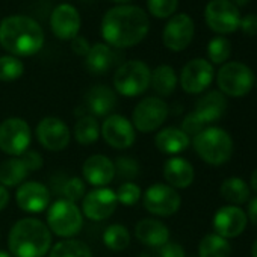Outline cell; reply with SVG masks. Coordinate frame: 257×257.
<instances>
[{
    "label": "cell",
    "instance_id": "obj_44",
    "mask_svg": "<svg viewBox=\"0 0 257 257\" xmlns=\"http://www.w3.org/2000/svg\"><path fill=\"white\" fill-rule=\"evenodd\" d=\"M89 49H91V46H89V43H88L86 38L77 35L76 38L71 40V50H73L77 56H86L88 52H89Z\"/></svg>",
    "mask_w": 257,
    "mask_h": 257
},
{
    "label": "cell",
    "instance_id": "obj_18",
    "mask_svg": "<svg viewBox=\"0 0 257 257\" xmlns=\"http://www.w3.org/2000/svg\"><path fill=\"white\" fill-rule=\"evenodd\" d=\"M50 29L59 40L71 41L80 31V14L70 4L58 5L50 16Z\"/></svg>",
    "mask_w": 257,
    "mask_h": 257
},
{
    "label": "cell",
    "instance_id": "obj_46",
    "mask_svg": "<svg viewBox=\"0 0 257 257\" xmlns=\"http://www.w3.org/2000/svg\"><path fill=\"white\" fill-rule=\"evenodd\" d=\"M10 200H11V195H10L8 188L0 185V212H2L10 204Z\"/></svg>",
    "mask_w": 257,
    "mask_h": 257
},
{
    "label": "cell",
    "instance_id": "obj_16",
    "mask_svg": "<svg viewBox=\"0 0 257 257\" xmlns=\"http://www.w3.org/2000/svg\"><path fill=\"white\" fill-rule=\"evenodd\" d=\"M213 80V65L201 58L189 61L180 73V85L188 94H200Z\"/></svg>",
    "mask_w": 257,
    "mask_h": 257
},
{
    "label": "cell",
    "instance_id": "obj_52",
    "mask_svg": "<svg viewBox=\"0 0 257 257\" xmlns=\"http://www.w3.org/2000/svg\"><path fill=\"white\" fill-rule=\"evenodd\" d=\"M255 86H257V82H255Z\"/></svg>",
    "mask_w": 257,
    "mask_h": 257
},
{
    "label": "cell",
    "instance_id": "obj_27",
    "mask_svg": "<svg viewBox=\"0 0 257 257\" xmlns=\"http://www.w3.org/2000/svg\"><path fill=\"white\" fill-rule=\"evenodd\" d=\"M28 176L29 171L20 158H10L0 164V185L5 188L20 186Z\"/></svg>",
    "mask_w": 257,
    "mask_h": 257
},
{
    "label": "cell",
    "instance_id": "obj_47",
    "mask_svg": "<svg viewBox=\"0 0 257 257\" xmlns=\"http://www.w3.org/2000/svg\"><path fill=\"white\" fill-rule=\"evenodd\" d=\"M249 183H251V188H252V191H254V192L257 194V168H255V170L252 171Z\"/></svg>",
    "mask_w": 257,
    "mask_h": 257
},
{
    "label": "cell",
    "instance_id": "obj_48",
    "mask_svg": "<svg viewBox=\"0 0 257 257\" xmlns=\"http://www.w3.org/2000/svg\"><path fill=\"white\" fill-rule=\"evenodd\" d=\"M231 2L236 5V7H243V5H246L249 0H231Z\"/></svg>",
    "mask_w": 257,
    "mask_h": 257
},
{
    "label": "cell",
    "instance_id": "obj_6",
    "mask_svg": "<svg viewBox=\"0 0 257 257\" xmlns=\"http://www.w3.org/2000/svg\"><path fill=\"white\" fill-rule=\"evenodd\" d=\"M152 70L143 61H127L113 74V88L124 97H138L150 86Z\"/></svg>",
    "mask_w": 257,
    "mask_h": 257
},
{
    "label": "cell",
    "instance_id": "obj_38",
    "mask_svg": "<svg viewBox=\"0 0 257 257\" xmlns=\"http://www.w3.org/2000/svg\"><path fill=\"white\" fill-rule=\"evenodd\" d=\"M115 165V176L121 177V179H135L140 176V164L137 159L134 158H128V156H121L116 159V162L113 164Z\"/></svg>",
    "mask_w": 257,
    "mask_h": 257
},
{
    "label": "cell",
    "instance_id": "obj_37",
    "mask_svg": "<svg viewBox=\"0 0 257 257\" xmlns=\"http://www.w3.org/2000/svg\"><path fill=\"white\" fill-rule=\"evenodd\" d=\"M61 192L64 195L65 200L68 201H79L85 197L86 194V185H85V180L80 179V177H70L67 179L62 186H61Z\"/></svg>",
    "mask_w": 257,
    "mask_h": 257
},
{
    "label": "cell",
    "instance_id": "obj_49",
    "mask_svg": "<svg viewBox=\"0 0 257 257\" xmlns=\"http://www.w3.org/2000/svg\"><path fill=\"white\" fill-rule=\"evenodd\" d=\"M251 257H257V239L254 240V243L251 246Z\"/></svg>",
    "mask_w": 257,
    "mask_h": 257
},
{
    "label": "cell",
    "instance_id": "obj_39",
    "mask_svg": "<svg viewBox=\"0 0 257 257\" xmlns=\"http://www.w3.org/2000/svg\"><path fill=\"white\" fill-rule=\"evenodd\" d=\"M179 7V0H147V8L156 19H170Z\"/></svg>",
    "mask_w": 257,
    "mask_h": 257
},
{
    "label": "cell",
    "instance_id": "obj_35",
    "mask_svg": "<svg viewBox=\"0 0 257 257\" xmlns=\"http://www.w3.org/2000/svg\"><path fill=\"white\" fill-rule=\"evenodd\" d=\"M231 53V44L224 37H215L209 41L207 46V56L210 64H224Z\"/></svg>",
    "mask_w": 257,
    "mask_h": 257
},
{
    "label": "cell",
    "instance_id": "obj_19",
    "mask_svg": "<svg viewBox=\"0 0 257 257\" xmlns=\"http://www.w3.org/2000/svg\"><path fill=\"white\" fill-rule=\"evenodd\" d=\"M212 224H213V230L216 234L225 239H231L243 233L248 224V216L239 206L228 204V206L221 207L215 213Z\"/></svg>",
    "mask_w": 257,
    "mask_h": 257
},
{
    "label": "cell",
    "instance_id": "obj_7",
    "mask_svg": "<svg viewBox=\"0 0 257 257\" xmlns=\"http://www.w3.org/2000/svg\"><path fill=\"white\" fill-rule=\"evenodd\" d=\"M32 132L28 121L19 116L0 122V150L11 158H20L29 150Z\"/></svg>",
    "mask_w": 257,
    "mask_h": 257
},
{
    "label": "cell",
    "instance_id": "obj_10",
    "mask_svg": "<svg viewBox=\"0 0 257 257\" xmlns=\"http://www.w3.org/2000/svg\"><path fill=\"white\" fill-rule=\"evenodd\" d=\"M143 203L147 212L156 216H171L174 215L182 204L180 194L177 189L171 188L167 183H155L147 188L143 194Z\"/></svg>",
    "mask_w": 257,
    "mask_h": 257
},
{
    "label": "cell",
    "instance_id": "obj_2",
    "mask_svg": "<svg viewBox=\"0 0 257 257\" xmlns=\"http://www.w3.org/2000/svg\"><path fill=\"white\" fill-rule=\"evenodd\" d=\"M0 46L13 56H34L44 46V32L28 16H10L0 22Z\"/></svg>",
    "mask_w": 257,
    "mask_h": 257
},
{
    "label": "cell",
    "instance_id": "obj_22",
    "mask_svg": "<svg viewBox=\"0 0 257 257\" xmlns=\"http://www.w3.org/2000/svg\"><path fill=\"white\" fill-rule=\"evenodd\" d=\"M135 236L143 245L161 248L170 240V228L159 219L144 218L137 222Z\"/></svg>",
    "mask_w": 257,
    "mask_h": 257
},
{
    "label": "cell",
    "instance_id": "obj_21",
    "mask_svg": "<svg viewBox=\"0 0 257 257\" xmlns=\"http://www.w3.org/2000/svg\"><path fill=\"white\" fill-rule=\"evenodd\" d=\"M85 109L95 118L109 116L116 106V94L106 85H94L85 94Z\"/></svg>",
    "mask_w": 257,
    "mask_h": 257
},
{
    "label": "cell",
    "instance_id": "obj_43",
    "mask_svg": "<svg viewBox=\"0 0 257 257\" xmlns=\"http://www.w3.org/2000/svg\"><path fill=\"white\" fill-rule=\"evenodd\" d=\"M239 28L243 31L245 35H257V14H246L243 19H240Z\"/></svg>",
    "mask_w": 257,
    "mask_h": 257
},
{
    "label": "cell",
    "instance_id": "obj_25",
    "mask_svg": "<svg viewBox=\"0 0 257 257\" xmlns=\"http://www.w3.org/2000/svg\"><path fill=\"white\" fill-rule=\"evenodd\" d=\"M191 144L189 137L179 127H165L155 137V146L165 155H179Z\"/></svg>",
    "mask_w": 257,
    "mask_h": 257
},
{
    "label": "cell",
    "instance_id": "obj_12",
    "mask_svg": "<svg viewBox=\"0 0 257 257\" xmlns=\"http://www.w3.org/2000/svg\"><path fill=\"white\" fill-rule=\"evenodd\" d=\"M100 135L112 149L116 150L131 149L137 141L134 124L119 113H110L104 118L100 127Z\"/></svg>",
    "mask_w": 257,
    "mask_h": 257
},
{
    "label": "cell",
    "instance_id": "obj_50",
    "mask_svg": "<svg viewBox=\"0 0 257 257\" xmlns=\"http://www.w3.org/2000/svg\"><path fill=\"white\" fill-rule=\"evenodd\" d=\"M110 2H115V4H121V5H125L128 2H132V0H110Z\"/></svg>",
    "mask_w": 257,
    "mask_h": 257
},
{
    "label": "cell",
    "instance_id": "obj_20",
    "mask_svg": "<svg viewBox=\"0 0 257 257\" xmlns=\"http://www.w3.org/2000/svg\"><path fill=\"white\" fill-rule=\"evenodd\" d=\"M83 180L95 188L107 186L115 177V165L104 155H92L82 165Z\"/></svg>",
    "mask_w": 257,
    "mask_h": 257
},
{
    "label": "cell",
    "instance_id": "obj_24",
    "mask_svg": "<svg viewBox=\"0 0 257 257\" xmlns=\"http://www.w3.org/2000/svg\"><path fill=\"white\" fill-rule=\"evenodd\" d=\"M227 109L225 95L219 91H209L207 94L201 95L195 103V113L204 121V124L213 122L219 119Z\"/></svg>",
    "mask_w": 257,
    "mask_h": 257
},
{
    "label": "cell",
    "instance_id": "obj_13",
    "mask_svg": "<svg viewBox=\"0 0 257 257\" xmlns=\"http://www.w3.org/2000/svg\"><path fill=\"white\" fill-rule=\"evenodd\" d=\"M37 140L46 150L62 152L71 141L70 127L58 116H46L37 125Z\"/></svg>",
    "mask_w": 257,
    "mask_h": 257
},
{
    "label": "cell",
    "instance_id": "obj_29",
    "mask_svg": "<svg viewBox=\"0 0 257 257\" xmlns=\"http://www.w3.org/2000/svg\"><path fill=\"white\" fill-rule=\"evenodd\" d=\"M150 85L156 94L161 97H168L174 92L177 86V74L173 67L170 65H159L152 71Z\"/></svg>",
    "mask_w": 257,
    "mask_h": 257
},
{
    "label": "cell",
    "instance_id": "obj_30",
    "mask_svg": "<svg viewBox=\"0 0 257 257\" xmlns=\"http://www.w3.org/2000/svg\"><path fill=\"white\" fill-rule=\"evenodd\" d=\"M230 254L231 245L228 239L216 233H209L200 240L198 257H230Z\"/></svg>",
    "mask_w": 257,
    "mask_h": 257
},
{
    "label": "cell",
    "instance_id": "obj_36",
    "mask_svg": "<svg viewBox=\"0 0 257 257\" xmlns=\"http://www.w3.org/2000/svg\"><path fill=\"white\" fill-rule=\"evenodd\" d=\"M116 194V200L119 204H124V206H135L141 198H143V191L141 188L134 183V182H125V183H121L118 186V189L115 191Z\"/></svg>",
    "mask_w": 257,
    "mask_h": 257
},
{
    "label": "cell",
    "instance_id": "obj_4",
    "mask_svg": "<svg viewBox=\"0 0 257 257\" xmlns=\"http://www.w3.org/2000/svg\"><path fill=\"white\" fill-rule=\"evenodd\" d=\"M194 150L209 165L219 167L230 161L233 155V140L221 127H206L194 137Z\"/></svg>",
    "mask_w": 257,
    "mask_h": 257
},
{
    "label": "cell",
    "instance_id": "obj_11",
    "mask_svg": "<svg viewBox=\"0 0 257 257\" xmlns=\"http://www.w3.org/2000/svg\"><path fill=\"white\" fill-rule=\"evenodd\" d=\"M207 26L216 34H233L240 25V14L231 0H210L204 10Z\"/></svg>",
    "mask_w": 257,
    "mask_h": 257
},
{
    "label": "cell",
    "instance_id": "obj_41",
    "mask_svg": "<svg viewBox=\"0 0 257 257\" xmlns=\"http://www.w3.org/2000/svg\"><path fill=\"white\" fill-rule=\"evenodd\" d=\"M20 159H22L23 164L26 165V168H28L29 173H34V171L43 168V156H41L38 152L28 150L26 153H23V155L20 156Z\"/></svg>",
    "mask_w": 257,
    "mask_h": 257
},
{
    "label": "cell",
    "instance_id": "obj_33",
    "mask_svg": "<svg viewBox=\"0 0 257 257\" xmlns=\"http://www.w3.org/2000/svg\"><path fill=\"white\" fill-rule=\"evenodd\" d=\"M131 231L122 224H112L103 233V243L112 251H122L131 245Z\"/></svg>",
    "mask_w": 257,
    "mask_h": 257
},
{
    "label": "cell",
    "instance_id": "obj_42",
    "mask_svg": "<svg viewBox=\"0 0 257 257\" xmlns=\"http://www.w3.org/2000/svg\"><path fill=\"white\" fill-rule=\"evenodd\" d=\"M161 257H186L185 248L177 242H167L161 246Z\"/></svg>",
    "mask_w": 257,
    "mask_h": 257
},
{
    "label": "cell",
    "instance_id": "obj_3",
    "mask_svg": "<svg viewBox=\"0 0 257 257\" xmlns=\"http://www.w3.org/2000/svg\"><path fill=\"white\" fill-rule=\"evenodd\" d=\"M8 246L14 257H44L52 248V231L37 218L19 219L10 231Z\"/></svg>",
    "mask_w": 257,
    "mask_h": 257
},
{
    "label": "cell",
    "instance_id": "obj_1",
    "mask_svg": "<svg viewBox=\"0 0 257 257\" xmlns=\"http://www.w3.org/2000/svg\"><path fill=\"white\" fill-rule=\"evenodd\" d=\"M147 13L134 5L110 8L101 20V37L106 44L116 49H128L140 44L149 34Z\"/></svg>",
    "mask_w": 257,
    "mask_h": 257
},
{
    "label": "cell",
    "instance_id": "obj_51",
    "mask_svg": "<svg viewBox=\"0 0 257 257\" xmlns=\"http://www.w3.org/2000/svg\"><path fill=\"white\" fill-rule=\"evenodd\" d=\"M0 257H13V255L8 251H0Z\"/></svg>",
    "mask_w": 257,
    "mask_h": 257
},
{
    "label": "cell",
    "instance_id": "obj_32",
    "mask_svg": "<svg viewBox=\"0 0 257 257\" xmlns=\"http://www.w3.org/2000/svg\"><path fill=\"white\" fill-rule=\"evenodd\" d=\"M47 257H92V251L79 239H64L50 248Z\"/></svg>",
    "mask_w": 257,
    "mask_h": 257
},
{
    "label": "cell",
    "instance_id": "obj_23",
    "mask_svg": "<svg viewBox=\"0 0 257 257\" xmlns=\"http://www.w3.org/2000/svg\"><path fill=\"white\" fill-rule=\"evenodd\" d=\"M164 177L167 185L174 189H185L189 188L195 179L194 167L183 158L174 156L170 158L164 165Z\"/></svg>",
    "mask_w": 257,
    "mask_h": 257
},
{
    "label": "cell",
    "instance_id": "obj_8",
    "mask_svg": "<svg viewBox=\"0 0 257 257\" xmlns=\"http://www.w3.org/2000/svg\"><path fill=\"white\" fill-rule=\"evenodd\" d=\"M252 70L242 62L224 64L216 76L219 92L228 97H243L254 86Z\"/></svg>",
    "mask_w": 257,
    "mask_h": 257
},
{
    "label": "cell",
    "instance_id": "obj_40",
    "mask_svg": "<svg viewBox=\"0 0 257 257\" xmlns=\"http://www.w3.org/2000/svg\"><path fill=\"white\" fill-rule=\"evenodd\" d=\"M207 124H204V121L195 113V112H191L185 116L183 122H182V131L188 135V137H197L200 132H203L206 128Z\"/></svg>",
    "mask_w": 257,
    "mask_h": 257
},
{
    "label": "cell",
    "instance_id": "obj_34",
    "mask_svg": "<svg viewBox=\"0 0 257 257\" xmlns=\"http://www.w3.org/2000/svg\"><path fill=\"white\" fill-rule=\"evenodd\" d=\"M25 73V64L13 56L5 55L0 56V82H14L20 79Z\"/></svg>",
    "mask_w": 257,
    "mask_h": 257
},
{
    "label": "cell",
    "instance_id": "obj_9",
    "mask_svg": "<svg viewBox=\"0 0 257 257\" xmlns=\"http://www.w3.org/2000/svg\"><path fill=\"white\" fill-rule=\"evenodd\" d=\"M170 107L159 97L143 98L132 112V124L143 134L155 132L165 122Z\"/></svg>",
    "mask_w": 257,
    "mask_h": 257
},
{
    "label": "cell",
    "instance_id": "obj_15",
    "mask_svg": "<svg viewBox=\"0 0 257 257\" xmlns=\"http://www.w3.org/2000/svg\"><path fill=\"white\" fill-rule=\"evenodd\" d=\"M195 26L188 14H177L168 20L164 28L162 41L167 49L173 52L185 50L194 38Z\"/></svg>",
    "mask_w": 257,
    "mask_h": 257
},
{
    "label": "cell",
    "instance_id": "obj_14",
    "mask_svg": "<svg viewBox=\"0 0 257 257\" xmlns=\"http://www.w3.org/2000/svg\"><path fill=\"white\" fill-rule=\"evenodd\" d=\"M118 206L116 194L110 188H95L82 198V213L91 221H103L113 215Z\"/></svg>",
    "mask_w": 257,
    "mask_h": 257
},
{
    "label": "cell",
    "instance_id": "obj_5",
    "mask_svg": "<svg viewBox=\"0 0 257 257\" xmlns=\"http://www.w3.org/2000/svg\"><path fill=\"white\" fill-rule=\"evenodd\" d=\"M47 227L59 237L73 239L83 227V213L76 203L61 198L49 207Z\"/></svg>",
    "mask_w": 257,
    "mask_h": 257
},
{
    "label": "cell",
    "instance_id": "obj_17",
    "mask_svg": "<svg viewBox=\"0 0 257 257\" xmlns=\"http://www.w3.org/2000/svg\"><path fill=\"white\" fill-rule=\"evenodd\" d=\"M50 191L46 185L31 180L23 182L16 194L17 204L22 210L29 213H41L50 206Z\"/></svg>",
    "mask_w": 257,
    "mask_h": 257
},
{
    "label": "cell",
    "instance_id": "obj_28",
    "mask_svg": "<svg viewBox=\"0 0 257 257\" xmlns=\"http://www.w3.org/2000/svg\"><path fill=\"white\" fill-rule=\"evenodd\" d=\"M219 194L231 206H240L249 200V186L240 177H228L222 182Z\"/></svg>",
    "mask_w": 257,
    "mask_h": 257
},
{
    "label": "cell",
    "instance_id": "obj_31",
    "mask_svg": "<svg viewBox=\"0 0 257 257\" xmlns=\"http://www.w3.org/2000/svg\"><path fill=\"white\" fill-rule=\"evenodd\" d=\"M100 137V124L95 116L85 113L74 125V138L80 146L94 144Z\"/></svg>",
    "mask_w": 257,
    "mask_h": 257
},
{
    "label": "cell",
    "instance_id": "obj_45",
    "mask_svg": "<svg viewBox=\"0 0 257 257\" xmlns=\"http://www.w3.org/2000/svg\"><path fill=\"white\" fill-rule=\"evenodd\" d=\"M246 216L248 219L257 227V197L249 200V204H248V210H246Z\"/></svg>",
    "mask_w": 257,
    "mask_h": 257
},
{
    "label": "cell",
    "instance_id": "obj_26",
    "mask_svg": "<svg viewBox=\"0 0 257 257\" xmlns=\"http://www.w3.org/2000/svg\"><path fill=\"white\" fill-rule=\"evenodd\" d=\"M115 64V55L107 44L97 43L91 46L88 55L85 56V65L89 73L103 76L106 74Z\"/></svg>",
    "mask_w": 257,
    "mask_h": 257
}]
</instances>
